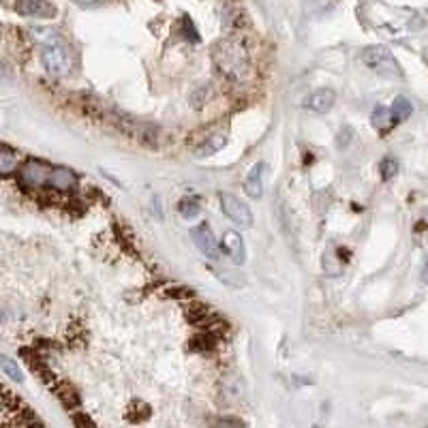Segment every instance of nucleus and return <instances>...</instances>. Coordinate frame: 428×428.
<instances>
[{
  "label": "nucleus",
  "instance_id": "f257e3e1",
  "mask_svg": "<svg viewBox=\"0 0 428 428\" xmlns=\"http://www.w3.org/2000/svg\"><path fill=\"white\" fill-rule=\"evenodd\" d=\"M217 69L229 80H242L248 71V47L240 37H225L212 47Z\"/></svg>",
  "mask_w": 428,
  "mask_h": 428
},
{
  "label": "nucleus",
  "instance_id": "f03ea898",
  "mask_svg": "<svg viewBox=\"0 0 428 428\" xmlns=\"http://www.w3.org/2000/svg\"><path fill=\"white\" fill-rule=\"evenodd\" d=\"M362 61L368 69L377 71L379 75H386V77H403V71L398 67V63L394 61V56L390 54V49L386 47H366L362 51Z\"/></svg>",
  "mask_w": 428,
  "mask_h": 428
},
{
  "label": "nucleus",
  "instance_id": "7ed1b4c3",
  "mask_svg": "<svg viewBox=\"0 0 428 428\" xmlns=\"http://www.w3.org/2000/svg\"><path fill=\"white\" fill-rule=\"evenodd\" d=\"M41 61H43L45 71L51 73V75H56V77L67 75V73L71 71V67H73L71 54H69V49L61 43V39L43 47Z\"/></svg>",
  "mask_w": 428,
  "mask_h": 428
},
{
  "label": "nucleus",
  "instance_id": "20e7f679",
  "mask_svg": "<svg viewBox=\"0 0 428 428\" xmlns=\"http://www.w3.org/2000/svg\"><path fill=\"white\" fill-rule=\"evenodd\" d=\"M49 172H51V165H47L45 160L28 158L18 170V182L24 191H37L47 184Z\"/></svg>",
  "mask_w": 428,
  "mask_h": 428
},
{
  "label": "nucleus",
  "instance_id": "39448f33",
  "mask_svg": "<svg viewBox=\"0 0 428 428\" xmlns=\"http://www.w3.org/2000/svg\"><path fill=\"white\" fill-rule=\"evenodd\" d=\"M221 208L225 212V217L232 219L238 227H251L253 225V214L240 197H236L232 193H221Z\"/></svg>",
  "mask_w": 428,
  "mask_h": 428
},
{
  "label": "nucleus",
  "instance_id": "423d86ee",
  "mask_svg": "<svg viewBox=\"0 0 428 428\" xmlns=\"http://www.w3.org/2000/svg\"><path fill=\"white\" fill-rule=\"evenodd\" d=\"M15 11L24 18H39V20H54L58 15V9L49 0H15Z\"/></svg>",
  "mask_w": 428,
  "mask_h": 428
},
{
  "label": "nucleus",
  "instance_id": "0eeeda50",
  "mask_svg": "<svg viewBox=\"0 0 428 428\" xmlns=\"http://www.w3.org/2000/svg\"><path fill=\"white\" fill-rule=\"evenodd\" d=\"M191 238L195 242V246L199 248V253H203L208 259L212 261H219L221 257V251H219V244H217V238L210 232L208 225H199V227H193L191 229Z\"/></svg>",
  "mask_w": 428,
  "mask_h": 428
},
{
  "label": "nucleus",
  "instance_id": "6e6552de",
  "mask_svg": "<svg viewBox=\"0 0 428 428\" xmlns=\"http://www.w3.org/2000/svg\"><path fill=\"white\" fill-rule=\"evenodd\" d=\"M77 184H80V180H77V176L71 170H67V168H51L45 187L58 191V193H71V191L77 189Z\"/></svg>",
  "mask_w": 428,
  "mask_h": 428
},
{
  "label": "nucleus",
  "instance_id": "1a4fd4ad",
  "mask_svg": "<svg viewBox=\"0 0 428 428\" xmlns=\"http://www.w3.org/2000/svg\"><path fill=\"white\" fill-rule=\"evenodd\" d=\"M187 319H189V324H193L195 328H201V330H210L212 324L217 321V313L210 310L206 304H195L187 310Z\"/></svg>",
  "mask_w": 428,
  "mask_h": 428
},
{
  "label": "nucleus",
  "instance_id": "9d476101",
  "mask_svg": "<svg viewBox=\"0 0 428 428\" xmlns=\"http://www.w3.org/2000/svg\"><path fill=\"white\" fill-rule=\"evenodd\" d=\"M20 165H22L20 154L13 148L0 144V178H9V176L18 174Z\"/></svg>",
  "mask_w": 428,
  "mask_h": 428
},
{
  "label": "nucleus",
  "instance_id": "9b49d317",
  "mask_svg": "<svg viewBox=\"0 0 428 428\" xmlns=\"http://www.w3.org/2000/svg\"><path fill=\"white\" fill-rule=\"evenodd\" d=\"M223 246H225V251H227V255L232 257L234 263H238V265L244 263L246 253H244L242 236H240L238 232H225V236H223Z\"/></svg>",
  "mask_w": 428,
  "mask_h": 428
},
{
  "label": "nucleus",
  "instance_id": "f8f14e48",
  "mask_svg": "<svg viewBox=\"0 0 428 428\" xmlns=\"http://www.w3.org/2000/svg\"><path fill=\"white\" fill-rule=\"evenodd\" d=\"M334 92L332 90H328V88H324V90H317V92H313L310 96H308V101H306V105L310 107L313 112H319V114H326L330 107L334 105Z\"/></svg>",
  "mask_w": 428,
  "mask_h": 428
},
{
  "label": "nucleus",
  "instance_id": "ddd939ff",
  "mask_svg": "<svg viewBox=\"0 0 428 428\" xmlns=\"http://www.w3.org/2000/svg\"><path fill=\"white\" fill-rule=\"evenodd\" d=\"M263 170H265V163H257L251 168V172L246 174V180H244V191L253 197V199H259L261 197V180H263Z\"/></svg>",
  "mask_w": 428,
  "mask_h": 428
},
{
  "label": "nucleus",
  "instance_id": "4468645a",
  "mask_svg": "<svg viewBox=\"0 0 428 428\" xmlns=\"http://www.w3.org/2000/svg\"><path fill=\"white\" fill-rule=\"evenodd\" d=\"M370 122H372L374 129H379V131H388L390 127H394L390 107H386V105H377V107H374L372 114H370Z\"/></svg>",
  "mask_w": 428,
  "mask_h": 428
},
{
  "label": "nucleus",
  "instance_id": "2eb2a0df",
  "mask_svg": "<svg viewBox=\"0 0 428 428\" xmlns=\"http://www.w3.org/2000/svg\"><path fill=\"white\" fill-rule=\"evenodd\" d=\"M390 112H392V120H394V125H396V122H403V120H407V118L411 116L413 105H411L409 99H405V96H396L394 103L390 105Z\"/></svg>",
  "mask_w": 428,
  "mask_h": 428
},
{
  "label": "nucleus",
  "instance_id": "dca6fc26",
  "mask_svg": "<svg viewBox=\"0 0 428 428\" xmlns=\"http://www.w3.org/2000/svg\"><path fill=\"white\" fill-rule=\"evenodd\" d=\"M178 212H180V217L187 219V221H193L199 217V212H201V203L197 197H182L180 203H178Z\"/></svg>",
  "mask_w": 428,
  "mask_h": 428
},
{
  "label": "nucleus",
  "instance_id": "f3484780",
  "mask_svg": "<svg viewBox=\"0 0 428 428\" xmlns=\"http://www.w3.org/2000/svg\"><path fill=\"white\" fill-rule=\"evenodd\" d=\"M223 146H225V137L214 135V137L201 141V148H197V156H212V154H217Z\"/></svg>",
  "mask_w": 428,
  "mask_h": 428
},
{
  "label": "nucleus",
  "instance_id": "a211bd4d",
  "mask_svg": "<svg viewBox=\"0 0 428 428\" xmlns=\"http://www.w3.org/2000/svg\"><path fill=\"white\" fill-rule=\"evenodd\" d=\"M0 368H3L13 382H18V384L24 382V374H22L20 366H18L11 358H7V355H3V353H0Z\"/></svg>",
  "mask_w": 428,
  "mask_h": 428
},
{
  "label": "nucleus",
  "instance_id": "6ab92c4d",
  "mask_svg": "<svg viewBox=\"0 0 428 428\" xmlns=\"http://www.w3.org/2000/svg\"><path fill=\"white\" fill-rule=\"evenodd\" d=\"M379 172H382V178H384V180H390V178L396 176V172H398V163H396L394 158H384V160H382V165H379Z\"/></svg>",
  "mask_w": 428,
  "mask_h": 428
},
{
  "label": "nucleus",
  "instance_id": "aec40b11",
  "mask_svg": "<svg viewBox=\"0 0 428 428\" xmlns=\"http://www.w3.org/2000/svg\"><path fill=\"white\" fill-rule=\"evenodd\" d=\"M182 30H184V37H187L189 41H193V43H197V41H199V34H197V30H195L193 22H191L187 15L182 18Z\"/></svg>",
  "mask_w": 428,
  "mask_h": 428
},
{
  "label": "nucleus",
  "instance_id": "412c9836",
  "mask_svg": "<svg viewBox=\"0 0 428 428\" xmlns=\"http://www.w3.org/2000/svg\"><path fill=\"white\" fill-rule=\"evenodd\" d=\"M422 281L428 283V259H426V263H424V268H422Z\"/></svg>",
  "mask_w": 428,
  "mask_h": 428
},
{
  "label": "nucleus",
  "instance_id": "4be33fe9",
  "mask_svg": "<svg viewBox=\"0 0 428 428\" xmlns=\"http://www.w3.org/2000/svg\"><path fill=\"white\" fill-rule=\"evenodd\" d=\"M80 5H92V3H99V0H75Z\"/></svg>",
  "mask_w": 428,
  "mask_h": 428
},
{
  "label": "nucleus",
  "instance_id": "5701e85b",
  "mask_svg": "<svg viewBox=\"0 0 428 428\" xmlns=\"http://www.w3.org/2000/svg\"><path fill=\"white\" fill-rule=\"evenodd\" d=\"M3 77H5V67L0 65V80H3Z\"/></svg>",
  "mask_w": 428,
  "mask_h": 428
}]
</instances>
